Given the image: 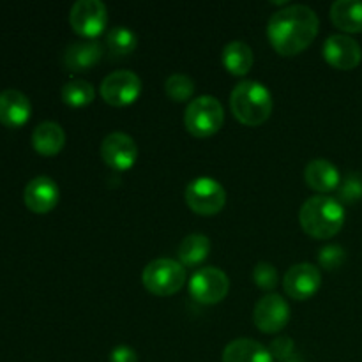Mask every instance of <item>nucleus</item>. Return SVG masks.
Here are the masks:
<instances>
[{
  "label": "nucleus",
  "mask_w": 362,
  "mask_h": 362,
  "mask_svg": "<svg viewBox=\"0 0 362 362\" xmlns=\"http://www.w3.org/2000/svg\"><path fill=\"white\" fill-rule=\"evenodd\" d=\"M320 21L310 6L292 4L272 14L267 25V35L276 52L290 57L300 53L313 42Z\"/></svg>",
  "instance_id": "f257e3e1"
},
{
  "label": "nucleus",
  "mask_w": 362,
  "mask_h": 362,
  "mask_svg": "<svg viewBox=\"0 0 362 362\" xmlns=\"http://www.w3.org/2000/svg\"><path fill=\"white\" fill-rule=\"evenodd\" d=\"M299 219L308 235L315 239H331L345 225V209L336 198L315 194L303 204Z\"/></svg>",
  "instance_id": "f03ea898"
},
{
  "label": "nucleus",
  "mask_w": 362,
  "mask_h": 362,
  "mask_svg": "<svg viewBox=\"0 0 362 362\" xmlns=\"http://www.w3.org/2000/svg\"><path fill=\"white\" fill-rule=\"evenodd\" d=\"M230 108L244 126H260L271 117V90L257 80L240 81L230 95Z\"/></svg>",
  "instance_id": "7ed1b4c3"
},
{
  "label": "nucleus",
  "mask_w": 362,
  "mask_h": 362,
  "mask_svg": "<svg viewBox=\"0 0 362 362\" xmlns=\"http://www.w3.org/2000/svg\"><path fill=\"white\" fill-rule=\"evenodd\" d=\"M145 288L159 297H168L179 292L186 283V269L180 262L172 258H156L141 274Z\"/></svg>",
  "instance_id": "20e7f679"
},
{
  "label": "nucleus",
  "mask_w": 362,
  "mask_h": 362,
  "mask_svg": "<svg viewBox=\"0 0 362 362\" xmlns=\"http://www.w3.org/2000/svg\"><path fill=\"white\" fill-rule=\"evenodd\" d=\"M223 122H225V112L221 103L214 95H198L187 105L184 113V124L187 131L200 138L218 133Z\"/></svg>",
  "instance_id": "39448f33"
},
{
  "label": "nucleus",
  "mask_w": 362,
  "mask_h": 362,
  "mask_svg": "<svg viewBox=\"0 0 362 362\" xmlns=\"http://www.w3.org/2000/svg\"><path fill=\"white\" fill-rule=\"evenodd\" d=\"M186 202L197 214L214 216L225 207L226 191L212 177H198L187 184Z\"/></svg>",
  "instance_id": "423d86ee"
},
{
  "label": "nucleus",
  "mask_w": 362,
  "mask_h": 362,
  "mask_svg": "<svg viewBox=\"0 0 362 362\" xmlns=\"http://www.w3.org/2000/svg\"><path fill=\"white\" fill-rule=\"evenodd\" d=\"M69 23L76 34L95 37L108 23V11L101 0H78L69 11Z\"/></svg>",
  "instance_id": "0eeeda50"
},
{
  "label": "nucleus",
  "mask_w": 362,
  "mask_h": 362,
  "mask_svg": "<svg viewBox=\"0 0 362 362\" xmlns=\"http://www.w3.org/2000/svg\"><path fill=\"white\" fill-rule=\"evenodd\" d=\"M230 279L221 269L204 267L191 276L189 292L202 304H216L228 293Z\"/></svg>",
  "instance_id": "6e6552de"
},
{
  "label": "nucleus",
  "mask_w": 362,
  "mask_h": 362,
  "mask_svg": "<svg viewBox=\"0 0 362 362\" xmlns=\"http://www.w3.org/2000/svg\"><path fill=\"white\" fill-rule=\"evenodd\" d=\"M99 92L108 105L126 106L136 101V98L140 95L141 80L133 71L120 69L115 73H110L103 80Z\"/></svg>",
  "instance_id": "1a4fd4ad"
},
{
  "label": "nucleus",
  "mask_w": 362,
  "mask_h": 362,
  "mask_svg": "<svg viewBox=\"0 0 362 362\" xmlns=\"http://www.w3.org/2000/svg\"><path fill=\"white\" fill-rule=\"evenodd\" d=\"M101 156L110 168L117 172H126L133 168L138 159V145L129 134L122 131L106 134L101 144Z\"/></svg>",
  "instance_id": "9d476101"
},
{
  "label": "nucleus",
  "mask_w": 362,
  "mask_h": 362,
  "mask_svg": "<svg viewBox=\"0 0 362 362\" xmlns=\"http://www.w3.org/2000/svg\"><path fill=\"white\" fill-rule=\"evenodd\" d=\"M290 320V306L279 293H267L257 303L253 311V322L262 332L274 334Z\"/></svg>",
  "instance_id": "9b49d317"
},
{
  "label": "nucleus",
  "mask_w": 362,
  "mask_h": 362,
  "mask_svg": "<svg viewBox=\"0 0 362 362\" xmlns=\"http://www.w3.org/2000/svg\"><path fill=\"white\" fill-rule=\"evenodd\" d=\"M320 269L313 264H306V262L304 264L292 265L285 272V278H283V286H285L286 293L297 300L313 297L320 290Z\"/></svg>",
  "instance_id": "f8f14e48"
},
{
  "label": "nucleus",
  "mask_w": 362,
  "mask_h": 362,
  "mask_svg": "<svg viewBox=\"0 0 362 362\" xmlns=\"http://www.w3.org/2000/svg\"><path fill=\"white\" fill-rule=\"evenodd\" d=\"M324 59L331 64L332 67L341 71L354 69L359 66L362 59V49L359 42L354 37L346 34H332L325 39L324 48Z\"/></svg>",
  "instance_id": "ddd939ff"
},
{
  "label": "nucleus",
  "mask_w": 362,
  "mask_h": 362,
  "mask_svg": "<svg viewBox=\"0 0 362 362\" xmlns=\"http://www.w3.org/2000/svg\"><path fill=\"white\" fill-rule=\"evenodd\" d=\"M60 191L55 180L52 177L39 175L34 177L30 182L25 186L23 200L25 205L35 214H46L59 204Z\"/></svg>",
  "instance_id": "4468645a"
},
{
  "label": "nucleus",
  "mask_w": 362,
  "mask_h": 362,
  "mask_svg": "<svg viewBox=\"0 0 362 362\" xmlns=\"http://www.w3.org/2000/svg\"><path fill=\"white\" fill-rule=\"evenodd\" d=\"M32 105L27 95L14 88L0 92V122L7 127H20L30 119Z\"/></svg>",
  "instance_id": "2eb2a0df"
},
{
  "label": "nucleus",
  "mask_w": 362,
  "mask_h": 362,
  "mask_svg": "<svg viewBox=\"0 0 362 362\" xmlns=\"http://www.w3.org/2000/svg\"><path fill=\"white\" fill-rule=\"evenodd\" d=\"M304 179L311 189L320 191V193L338 189L341 184L338 166L332 165L327 159H313L308 163L306 170H304Z\"/></svg>",
  "instance_id": "dca6fc26"
},
{
  "label": "nucleus",
  "mask_w": 362,
  "mask_h": 362,
  "mask_svg": "<svg viewBox=\"0 0 362 362\" xmlns=\"http://www.w3.org/2000/svg\"><path fill=\"white\" fill-rule=\"evenodd\" d=\"M103 57V46L99 45L94 39H88V41H76L73 45H69L64 53V64L66 67H69L74 73H80V71L90 69L95 64L101 60Z\"/></svg>",
  "instance_id": "f3484780"
},
{
  "label": "nucleus",
  "mask_w": 362,
  "mask_h": 362,
  "mask_svg": "<svg viewBox=\"0 0 362 362\" xmlns=\"http://www.w3.org/2000/svg\"><path fill=\"white\" fill-rule=\"evenodd\" d=\"M223 362H274L267 346L250 338L230 341L223 350Z\"/></svg>",
  "instance_id": "a211bd4d"
},
{
  "label": "nucleus",
  "mask_w": 362,
  "mask_h": 362,
  "mask_svg": "<svg viewBox=\"0 0 362 362\" xmlns=\"http://www.w3.org/2000/svg\"><path fill=\"white\" fill-rule=\"evenodd\" d=\"M32 145L42 156H55L66 145V133L62 126L53 120H45L37 124L32 133Z\"/></svg>",
  "instance_id": "6ab92c4d"
},
{
  "label": "nucleus",
  "mask_w": 362,
  "mask_h": 362,
  "mask_svg": "<svg viewBox=\"0 0 362 362\" xmlns=\"http://www.w3.org/2000/svg\"><path fill=\"white\" fill-rule=\"evenodd\" d=\"M332 23L345 32H362L361 0H336L331 6Z\"/></svg>",
  "instance_id": "aec40b11"
},
{
  "label": "nucleus",
  "mask_w": 362,
  "mask_h": 362,
  "mask_svg": "<svg viewBox=\"0 0 362 362\" xmlns=\"http://www.w3.org/2000/svg\"><path fill=\"white\" fill-rule=\"evenodd\" d=\"M253 49L244 41H230L223 48V66L235 76H244L253 67Z\"/></svg>",
  "instance_id": "412c9836"
},
{
  "label": "nucleus",
  "mask_w": 362,
  "mask_h": 362,
  "mask_svg": "<svg viewBox=\"0 0 362 362\" xmlns=\"http://www.w3.org/2000/svg\"><path fill=\"white\" fill-rule=\"evenodd\" d=\"M211 251V240L204 233H191L180 243L179 260L182 265H197L207 258Z\"/></svg>",
  "instance_id": "4be33fe9"
},
{
  "label": "nucleus",
  "mask_w": 362,
  "mask_h": 362,
  "mask_svg": "<svg viewBox=\"0 0 362 362\" xmlns=\"http://www.w3.org/2000/svg\"><path fill=\"white\" fill-rule=\"evenodd\" d=\"M95 88L90 81L81 80V78H74L69 80L62 87V99L66 105L80 108V106H87L94 101Z\"/></svg>",
  "instance_id": "5701e85b"
},
{
  "label": "nucleus",
  "mask_w": 362,
  "mask_h": 362,
  "mask_svg": "<svg viewBox=\"0 0 362 362\" xmlns=\"http://www.w3.org/2000/svg\"><path fill=\"white\" fill-rule=\"evenodd\" d=\"M106 42H108V48L113 55L122 57L136 48L138 37L131 28L117 25V27L110 28L108 30V34H106Z\"/></svg>",
  "instance_id": "b1692460"
},
{
  "label": "nucleus",
  "mask_w": 362,
  "mask_h": 362,
  "mask_svg": "<svg viewBox=\"0 0 362 362\" xmlns=\"http://www.w3.org/2000/svg\"><path fill=\"white\" fill-rule=\"evenodd\" d=\"M165 90L170 99L177 103L187 101L194 94V81L184 73H173L166 78Z\"/></svg>",
  "instance_id": "393cba45"
},
{
  "label": "nucleus",
  "mask_w": 362,
  "mask_h": 362,
  "mask_svg": "<svg viewBox=\"0 0 362 362\" xmlns=\"http://www.w3.org/2000/svg\"><path fill=\"white\" fill-rule=\"evenodd\" d=\"M253 281L262 290H274L278 286V271L269 262H258L253 269Z\"/></svg>",
  "instance_id": "a878e982"
},
{
  "label": "nucleus",
  "mask_w": 362,
  "mask_h": 362,
  "mask_svg": "<svg viewBox=\"0 0 362 362\" xmlns=\"http://www.w3.org/2000/svg\"><path fill=\"white\" fill-rule=\"evenodd\" d=\"M339 202L345 204H356L362 198V179L357 173H349L345 180H341L338 187Z\"/></svg>",
  "instance_id": "bb28decb"
},
{
  "label": "nucleus",
  "mask_w": 362,
  "mask_h": 362,
  "mask_svg": "<svg viewBox=\"0 0 362 362\" xmlns=\"http://www.w3.org/2000/svg\"><path fill=\"white\" fill-rule=\"evenodd\" d=\"M343 262H345V250L338 244H329L320 250L318 255V264L325 271H334V269L341 267Z\"/></svg>",
  "instance_id": "cd10ccee"
},
{
  "label": "nucleus",
  "mask_w": 362,
  "mask_h": 362,
  "mask_svg": "<svg viewBox=\"0 0 362 362\" xmlns=\"http://www.w3.org/2000/svg\"><path fill=\"white\" fill-rule=\"evenodd\" d=\"M293 350H296V345H293L290 336H279V338L272 339L271 346H269V352H271L272 359L285 361V362L292 359Z\"/></svg>",
  "instance_id": "c85d7f7f"
},
{
  "label": "nucleus",
  "mask_w": 362,
  "mask_h": 362,
  "mask_svg": "<svg viewBox=\"0 0 362 362\" xmlns=\"http://www.w3.org/2000/svg\"><path fill=\"white\" fill-rule=\"evenodd\" d=\"M110 362H138V356L131 346L119 345L110 352Z\"/></svg>",
  "instance_id": "c756f323"
},
{
  "label": "nucleus",
  "mask_w": 362,
  "mask_h": 362,
  "mask_svg": "<svg viewBox=\"0 0 362 362\" xmlns=\"http://www.w3.org/2000/svg\"><path fill=\"white\" fill-rule=\"evenodd\" d=\"M286 362H300L299 359H290V361H286Z\"/></svg>",
  "instance_id": "7c9ffc66"
}]
</instances>
